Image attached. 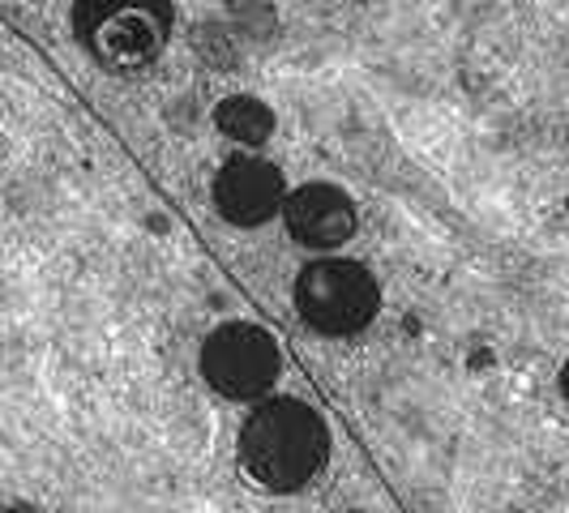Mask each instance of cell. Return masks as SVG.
<instances>
[{
    "mask_svg": "<svg viewBox=\"0 0 569 513\" xmlns=\"http://www.w3.org/2000/svg\"><path fill=\"white\" fill-rule=\"evenodd\" d=\"M73 34L108 73H142L168 48L171 0H73Z\"/></svg>",
    "mask_w": 569,
    "mask_h": 513,
    "instance_id": "obj_2",
    "label": "cell"
},
{
    "mask_svg": "<svg viewBox=\"0 0 569 513\" xmlns=\"http://www.w3.org/2000/svg\"><path fill=\"white\" fill-rule=\"evenodd\" d=\"M330 457V428L309 402L270 399L240 428V466L266 492H296Z\"/></svg>",
    "mask_w": 569,
    "mask_h": 513,
    "instance_id": "obj_1",
    "label": "cell"
},
{
    "mask_svg": "<svg viewBox=\"0 0 569 513\" xmlns=\"http://www.w3.org/2000/svg\"><path fill=\"white\" fill-rule=\"evenodd\" d=\"M279 342L253 321H228L201 342V376L223 399H261L279 381Z\"/></svg>",
    "mask_w": 569,
    "mask_h": 513,
    "instance_id": "obj_4",
    "label": "cell"
},
{
    "mask_svg": "<svg viewBox=\"0 0 569 513\" xmlns=\"http://www.w3.org/2000/svg\"><path fill=\"white\" fill-rule=\"evenodd\" d=\"M347 513H360V510H347Z\"/></svg>",
    "mask_w": 569,
    "mask_h": 513,
    "instance_id": "obj_9",
    "label": "cell"
},
{
    "mask_svg": "<svg viewBox=\"0 0 569 513\" xmlns=\"http://www.w3.org/2000/svg\"><path fill=\"white\" fill-rule=\"evenodd\" d=\"M214 124H219L228 138H236V142L261 145L274 133V112H270L261 99H253V94H231V99L219 103Z\"/></svg>",
    "mask_w": 569,
    "mask_h": 513,
    "instance_id": "obj_7",
    "label": "cell"
},
{
    "mask_svg": "<svg viewBox=\"0 0 569 513\" xmlns=\"http://www.w3.org/2000/svg\"><path fill=\"white\" fill-rule=\"evenodd\" d=\"M296 309L309 330L326 334V339H347V334H360L365 325H372V316L381 309V291L360 261L326 256V261H313L300 270Z\"/></svg>",
    "mask_w": 569,
    "mask_h": 513,
    "instance_id": "obj_3",
    "label": "cell"
},
{
    "mask_svg": "<svg viewBox=\"0 0 569 513\" xmlns=\"http://www.w3.org/2000/svg\"><path fill=\"white\" fill-rule=\"evenodd\" d=\"M287 231L305 249H342L356 235V205L335 184H305L283 201Z\"/></svg>",
    "mask_w": 569,
    "mask_h": 513,
    "instance_id": "obj_6",
    "label": "cell"
},
{
    "mask_svg": "<svg viewBox=\"0 0 569 513\" xmlns=\"http://www.w3.org/2000/svg\"><path fill=\"white\" fill-rule=\"evenodd\" d=\"M210 193H214V210L228 219L231 228H261L283 210L287 201L283 171L266 163V159H244V154L228 159L219 168Z\"/></svg>",
    "mask_w": 569,
    "mask_h": 513,
    "instance_id": "obj_5",
    "label": "cell"
},
{
    "mask_svg": "<svg viewBox=\"0 0 569 513\" xmlns=\"http://www.w3.org/2000/svg\"><path fill=\"white\" fill-rule=\"evenodd\" d=\"M561 394H566V399H569V360H566V364H561Z\"/></svg>",
    "mask_w": 569,
    "mask_h": 513,
    "instance_id": "obj_8",
    "label": "cell"
}]
</instances>
